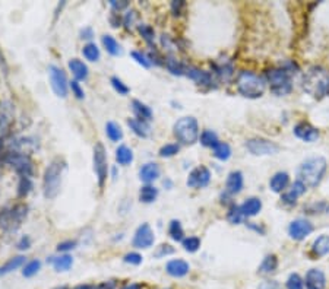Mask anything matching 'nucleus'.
<instances>
[{"instance_id": "nucleus-1", "label": "nucleus", "mask_w": 329, "mask_h": 289, "mask_svg": "<svg viewBox=\"0 0 329 289\" xmlns=\"http://www.w3.org/2000/svg\"><path fill=\"white\" fill-rule=\"evenodd\" d=\"M64 171H66V162L59 156L54 158L46 168L42 176V193L47 200H53L59 195Z\"/></svg>"}, {"instance_id": "nucleus-2", "label": "nucleus", "mask_w": 329, "mask_h": 289, "mask_svg": "<svg viewBox=\"0 0 329 289\" xmlns=\"http://www.w3.org/2000/svg\"><path fill=\"white\" fill-rule=\"evenodd\" d=\"M325 171H326V159L323 156H312L300 165L297 180L306 187L313 188L319 186V183L325 176Z\"/></svg>"}, {"instance_id": "nucleus-3", "label": "nucleus", "mask_w": 329, "mask_h": 289, "mask_svg": "<svg viewBox=\"0 0 329 289\" xmlns=\"http://www.w3.org/2000/svg\"><path fill=\"white\" fill-rule=\"evenodd\" d=\"M237 91L246 98H260L265 89H267V82L264 78H260L256 73L250 70H243L237 76Z\"/></svg>"}, {"instance_id": "nucleus-4", "label": "nucleus", "mask_w": 329, "mask_h": 289, "mask_svg": "<svg viewBox=\"0 0 329 289\" xmlns=\"http://www.w3.org/2000/svg\"><path fill=\"white\" fill-rule=\"evenodd\" d=\"M303 88L313 97H323L329 91V73L322 67H312L303 79Z\"/></svg>"}, {"instance_id": "nucleus-5", "label": "nucleus", "mask_w": 329, "mask_h": 289, "mask_svg": "<svg viewBox=\"0 0 329 289\" xmlns=\"http://www.w3.org/2000/svg\"><path fill=\"white\" fill-rule=\"evenodd\" d=\"M176 139L183 144H193L199 139V124L195 117H182L173 126Z\"/></svg>"}, {"instance_id": "nucleus-6", "label": "nucleus", "mask_w": 329, "mask_h": 289, "mask_svg": "<svg viewBox=\"0 0 329 289\" xmlns=\"http://www.w3.org/2000/svg\"><path fill=\"white\" fill-rule=\"evenodd\" d=\"M267 81L271 91L275 95H287L291 92V79L290 73L286 69H269L267 72Z\"/></svg>"}, {"instance_id": "nucleus-7", "label": "nucleus", "mask_w": 329, "mask_h": 289, "mask_svg": "<svg viewBox=\"0 0 329 289\" xmlns=\"http://www.w3.org/2000/svg\"><path fill=\"white\" fill-rule=\"evenodd\" d=\"M0 158L6 165H11L21 177H30L31 178L32 174H34V162H32L31 156L27 155V154L11 152V154H6Z\"/></svg>"}, {"instance_id": "nucleus-8", "label": "nucleus", "mask_w": 329, "mask_h": 289, "mask_svg": "<svg viewBox=\"0 0 329 289\" xmlns=\"http://www.w3.org/2000/svg\"><path fill=\"white\" fill-rule=\"evenodd\" d=\"M93 164L95 176L98 180V186L104 187L108 177V161H107V151L101 142H97L94 146Z\"/></svg>"}, {"instance_id": "nucleus-9", "label": "nucleus", "mask_w": 329, "mask_h": 289, "mask_svg": "<svg viewBox=\"0 0 329 289\" xmlns=\"http://www.w3.org/2000/svg\"><path fill=\"white\" fill-rule=\"evenodd\" d=\"M27 215H28V206L16 205L0 213V225L8 231H15L16 228H19Z\"/></svg>"}, {"instance_id": "nucleus-10", "label": "nucleus", "mask_w": 329, "mask_h": 289, "mask_svg": "<svg viewBox=\"0 0 329 289\" xmlns=\"http://www.w3.org/2000/svg\"><path fill=\"white\" fill-rule=\"evenodd\" d=\"M49 79H50L53 92L59 98H66L69 92V82H68L66 73L63 72L59 66L50 64L49 66Z\"/></svg>"}, {"instance_id": "nucleus-11", "label": "nucleus", "mask_w": 329, "mask_h": 289, "mask_svg": "<svg viewBox=\"0 0 329 289\" xmlns=\"http://www.w3.org/2000/svg\"><path fill=\"white\" fill-rule=\"evenodd\" d=\"M246 148L250 154H253V155L256 156L275 155L278 151H279L278 144L271 142V140H267V139H260V137L247 140Z\"/></svg>"}, {"instance_id": "nucleus-12", "label": "nucleus", "mask_w": 329, "mask_h": 289, "mask_svg": "<svg viewBox=\"0 0 329 289\" xmlns=\"http://www.w3.org/2000/svg\"><path fill=\"white\" fill-rule=\"evenodd\" d=\"M155 241V235L152 228L149 227V224H142L136 228L135 231L134 239H132V246L136 250H146V248L152 247Z\"/></svg>"}, {"instance_id": "nucleus-13", "label": "nucleus", "mask_w": 329, "mask_h": 289, "mask_svg": "<svg viewBox=\"0 0 329 289\" xmlns=\"http://www.w3.org/2000/svg\"><path fill=\"white\" fill-rule=\"evenodd\" d=\"M209 181H211V171L206 166L201 165L192 170V173L187 177L186 184L192 188H202V187L208 186Z\"/></svg>"}, {"instance_id": "nucleus-14", "label": "nucleus", "mask_w": 329, "mask_h": 289, "mask_svg": "<svg viewBox=\"0 0 329 289\" xmlns=\"http://www.w3.org/2000/svg\"><path fill=\"white\" fill-rule=\"evenodd\" d=\"M312 231H313V225L309 221H306V219H296L288 227L290 237L293 238V239H296V241L304 239L308 235L312 234Z\"/></svg>"}, {"instance_id": "nucleus-15", "label": "nucleus", "mask_w": 329, "mask_h": 289, "mask_svg": "<svg viewBox=\"0 0 329 289\" xmlns=\"http://www.w3.org/2000/svg\"><path fill=\"white\" fill-rule=\"evenodd\" d=\"M189 270H190V266H189V263L183 260V258H173V260H170L167 264H165V272H167V275H170L171 278L176 279H180V278H185L186 275L189 273Z\"/></svg>"}, {"instance_id": "nucleus-16", "label": "nucleus", "mask_w": 329, "mask_h": 289, "mask_svg": "<svg viewBox=\"0 0 329 289\" xmlns=\"http://www.w3.org/2000/svg\"><path fill=\"white\" fill-rule=\"evenodd\" d=\"M294 134L304 142H315L319 137V130L308 122H301V123L296 124Z\"/></svg>"}, {"instance_id": "nucleus-17", "label": "nucleus", "mask_w": 329, "mask_h": 289, "mask_svg": "<svg viewBox=\"0 0 329 289\" xmlns=\"http://www.w3.org/2000/svg\"><path fill=\"white\" fill-rule=\"evenodd\" d=\"M160 166L158 164H155V162H146L144 165L139 168V173H138V176H139V180L145 183V184H151V183H154L155 180H158L160 178Z\"/></svg>"}, {"instance_id": "nucleus-18", "label": "nucleus", "mask_w": 329, "mask_h": 289, "mask_svg": "<svg viewBox=\"0 0 329 289\" xmlns=\"http://www.w3.org/2000/svg\"><path fill=\"white\" fill-rule=\"evenodd\" d=\"M326 278L322 270L310 269L306 273V289H325Z\"/></svg>"}, {"instance_id": "nucleus-19", "label": "nucleus", "mask_w": 329, "mask_h": 289, "mask_svg": "<svg viewBox=\"0 0 329 289\" xmlns=\"http://www.w3.org/2000/svg\"><path fill=\"white\" fill-rule=\"evenodd\" d=\"M243 174L240 171H233L230 173L228 177H227V183H226V191L227 195L230 196H234V195H238L243 188Z\"/></svg>"}, {"instance_id": "nucleus-20", "label": "nucleus", "mask_w": 329, "mask_h": 289, "mask_svg": "<svg viewBox=\"0 0 329 289\" xmlns=\"http://www.w3.org/2000/svg\"><path fill=\"white\" fill-rule=\"evenodd\" d=\"M68 67L72 72L75 81H78V82L85 81L88 78V75H90L88 66L82 60H79V59H71L69 63H68Z\"/></svg>"}, {"instance_id": "nucleus-21", "label": "nucleus", "mask_w": 329, "mask_h": 289, "mask_svg": "<svg viewBox=\"0 0 329 289\" xmlns=\"http://www.w3.org/2000/svg\"><path fill=\"white\" fill-rule=\"evenodd\" d=\"M13 118V107L9 103L0 104V136L9 129Z\"/></svg>"}, {"instance_id": "nucleus-22", "label": "nucleus", "mask_w": 329, "mask_h": 289, "mask_svg": "<svg viewBox=\"0 0 329 289\" xmlns=\"http://www.w3.org/2000/svg\"><path fill=\"white\" fill-rule=\"evenodd\" d=\"M47 261L53 266L56 272H68L73 266V257L71 254H60L47 258Z\"/></svg>"}, {"instance_id": "nucleus-23", "label": "nucleus", "mask_w": 329, "mask_h": 289, "mask_svg": "<svg viewBox=\"0 0 329 289\" xmlns=\"http://www.w3.org/2000/svg\"><path fill=\"white\" fill-rule=\"evenodd\" d=\"M187 78H190L192 81H195L198 85H211L212 83V76L211 73L201 70L198 67H186V73Z\"/></svg>"}, {"instance_id": "nucleus-24", "label": "nucleus", "mask_w": 329, "mask_h": 289, "mask_svg": "<svg viewBox=\"0 0 329 289\" xmlns=\"http://www.w3.org/2000/svg\"><path fill=\"white\" fill-rule=\"evenodd\" d=\"M132 111L136 115V118H139V120H144V122H151L152 120V117H154V114H152V110L146 105L142 101H139V100H134L132 101Z\"/></svg>"}, {"instance_id": "nucleus-25", "label": "nucleus", "mask_w": 329, "mask_h": 289, "mask_svg": "<svg viewBox=\"0 0 329 289\" xmlns=\"http://www.w3.org/2000/svg\"><path fill=\"white\" fill-rule=\"evenodd\" d=\"M262 209V202L257 197H250L243 202V205L240 206V210L243 213V216H256L257 213Z\"/></svg>"}, {"instance_id": "nucleus-26", "label": "nucleus", "mask_w": 329, "mask_h": 289, "mask_svg": "<svg viewBox=\"0 0 329 289\" xmlns=\"http://www.w3.org/2000/svg\"><path fill=\"white\" fill-rule=\"evenodd\" d=\"M127 126L130 127V130L134 132L136 136L139 137H148L149 133H151V127H149V123L148 122H144V120H139V118H129L127 120Z\"/></svg>"}, {"instance_id": "nucleus-27", "label": "nucleus", "mask_w": 329, "mask_h": 289, "mask_svg": "<svg viewBox=\"0 0 329 289\" xmlns=\"http://www.w3.org/2000/svg\"><path fill=\"white\" fill-rule=\"evenodd\" d=\"M134 151L126 146V144H120L117 149H116V162L119 165L122 166H127L130 165L134 162Z\"/></svg>"}, {"instance_id": "nucleus-28", "label": "nucleus", "mask_w": 329, "mask_h": 289, "mask_svg": "<svg viewBox=\"0 0 329 289\" xmlns=\"http://www.w3.org/2000/svg\"><path fill=\"white\" fill-rule=\"evenodd\" d=\"M25 263H27V261H25V257H24V256H15V257L9 258L3 266H0V278L9 275L12 272L18 270V269H21Z\"/></svg>"}, {"instance_id": "nucleus-29", "label": "nucleus", "mask_w": 329, "mask_h": 289, "mask_svg": "<svg viewBox=\"0 0 329 289\" xmlns=\"http://www.w3.org/2000/svg\"><path fill=\"white\" fill-rule=\"evenodd\" d=\"M288 184H290V176L287 173H277L269 181L271 190L275 193H282L287 188Z\"/></svg>"}, {"instance_id": "nucleus-30", "label": "nucleus", "mask_w": 329, "mask_h": 289, "mask_svg": "<svg viewBox=\"0 0 329 289\" xmlns=\"http://www.w3.org/2000/svg\"><path fill=\"white\" fill-rule=\"evenodd\" d=\"M101 42H103V47L105 49V52L112 56H120L123 50H122V45L117 42V40L114 38L113 35H108L105 34L101 37Z\"/></svg>"}, {"instance_id": "nucleus-31", "label": "nucleus", "mask_w": 329, "mask_h": 289, "mask_svg": "<svg viewBox=\"0 0 329 289\" xmlns=\"http://www.w3.org/2000/svg\"><path fill=\"white\" fill-rule=\"evenodd\" d=\"M312 253L318 257H323L329 253V235H320L312 246Z\"/></svg>"}, {"instance_id": "nucleus-32", "label": "nucleus", "mask_w": 329, "mask_h": 289, "mask_svg": "<svg viewBox=\"0 0 329 289\" xmlns=\"http://www.w3.org/2000/svg\"><path fill=\"white\" fill-rule=\"evenodd\" d=\"M158 197V188L154 187L152 184H145L141 187L139 190V200L145 203V205H149V203H154Z\"/></svg>"}, {"instance_id": "nucleus-33", "label": "nucleus", "mask_w": 329, "mask_h": 289, "mask_svg": "<svg viewBox=\"0 0 329 289\" xmlns=\"http://www.w3.org/2000/svg\"><path fill=\"white\" fill-rule=\"evenodd\" d=\"M41 270V261L38 258H32L22 266V276L24 278H34Z\"/></svg>"}, {"instance_id": "nucleus-34", "label": "nucleus", "mask_w": 329, "mask_h": 289, "mask_svg": "<svg viewBox=\"0 0 329 289\" xmlns=\"http://www.w3.org/2000/svg\"><path fill=\"white\" fill-rule=\"evenodd\" d=\"M105 134L112 142H120L123 139V130L122 127L114 122H108L105 124Z\"/></svg>"}, {"instance_id": "nucleus-35", "label": "nucleus", "mask_w": 329, "mask_h": 289, "mask_svg": "<svg viewBox=\"0 0 329 289\" xmlns=\"http://www.w3.org/2000/svg\"><path fill=\"white\" fill-rule=\"evenodd\" d=\"M82 54L88 62H98L100 57H101L100 49H98V45H97L95 42H88V44H85L82 49Z\"/></svg>"}, {"instance_id": "nucleus-36", "label": "nucleus", "mask_w": 329, "mask_h": 289, "mask_svg": "<svg viewBox=\"0 0 329 289\" xmlns=\"http://www.w3.org/2000/svg\"><path fill=\"white\" fill-rule=\"evenodd\" d=\"M164 64H165V67H167V70L171 73V75L182 76V75H185L186 73L185 66L179 62L177 59H174V57H167V59L164 60Z\"/></svg>"}, {"instance_id": "nucleus-37", "label": "nucleus", "mask_w": 329, "mask_h": 289, "mask_svg": "<svg viewBox=\"0 0 329 289\" xmlns=\"http://www.w3.org/2000/svg\"><path fill=\"white\" fill-rule=\"evenodd\" d=\"M168 235L171 239L174 241H183L185 239V231H183V227L180 224V221L177 219H173L168 225Z\"/></svg>"}, {"instance_id": "nucleus-38", "label": "nucleus", "mask_w": 329, "mask_h": 289, "mask_svg": "<svg viewBox=\"0 0 329 289\" xmlns=\"http://www.w3.org/2000/svg\"><path fill=\"white\" fill-rule=\"evenodd\" d=\"M212 152H214V156L216 159L220 161H227L230 156H231V148L230 144L224 143V142H218V143L212 148Z\"/></svg>"}, {"instance_id": "nucleus-39", "label": "nucleus", "mask_w": 329, "mask_h": 289, "mask_svg": "<svg viewBox=\"0 0 329 289\" xmlns=\"http://www.w3.org/2000/svg\"><path fill=\"white\" fill-rule=\"evenodd\" d=\"M278 268V258L277 256L271 254V256H267L264 258L262 264L259 266V273H272L275 272Z\"/></svg>"}, {"instance_id": "nucleus-40", "label": "nucleus", "mask_w": 329, "mask_h": 289, "mask_svg": "<svg viewBox=\"0 0 329 289\" xmlns=\"http://www.w3.org/2000/svg\"><path fill=\"white\" fill-rule=\"evenodd\" d=\"M201 143L206 146V148H214L220 140H218V136H216L215 132H212V130H204L202 133H201Z\"/></svg>"}, {"instance_id": "nucleus-41", "label": "nucleus", "mask_w": 329, "mask_h": 289, "mask_svg": "<svg viewBox=\"0 0 329 289\" xmlns=\"http://www.w3.org/2000/svg\"><path fill=\"white\" fill-rule=\"evenodd\" d=\"M32 190V180L30 177H21L18 184V197H27Z\"/></svg>"}, {"instance_id": "nucleus-42", "label": "nucleus", "mask_w": 329, "mask_h": 289, "mask_svg": "<svg viewBox=\"0 0 329 289\" xmlns=\"http://www.w3.org/2000/svg\"><path fill=\"white\" fill-rule=\"evenodd\" d=\"M138 31H139V34H141V37H142V38H144L145 41L148 42L149 45H154L155 32L149 25H146V23H141V25H138Z\"/></svg>"}, {"instance_id": "nucleus-43", "label": "nucleus", "mask_w": 329, "mask_h": 289, "mask_svg": "<svg viewBox=\"0 0 329 289\" xmlns=\"http://www.w3.org/2000/svg\"><path fill=\"white\" fill-rule=\"evenodd\" d=\"M110 83H112V86L114 88V91L119 93V95H123L124 97V95H127V93L130 92V88L119 76H112L110 78Z\"/></svg>"}, {"instance_id": "nucleus-44", "label": "nucleus", "mask_w": 329, "mask_h": 289, "mask_svg": "<svg viewBox=\"0 0 329 289\" xmlns=\"http://www.w3.org/2000/svg\"><path fill=\"white\" fill-rule=\"evenodd\" d=\"M179 151H180V144L179 143H167L164 146H161L158 155L161 158H171V156L177 155Z\"/></svg>"}, {"instance_id": "nucleus-45", "label": "nucleus", "mask_w": 329, "mask_h": 289, "mask_svg": "<svg viewBox=\"0 0 329 289\" xmlns=\"http://www.w3.org/2000/svg\"><path fill=\"white\" fill-rule=\"evenodd\" d=\"M182 244L187 253H196L201 248V239L198 237H187L182 241Z\"/></svg>"}, {"instance_id": "nucleus-46", "label": "nucleus", "mask_w": 329, "mask_h": 289, "mask_svg": "<svg viewBox=\"0 0 329 289\" xmlns=\"http://www.w3.org/2000/svg\"><path fill=\"white\" fill-rule=\"evenodd\" d=\"M123 261L126 264H130V266H139V264H142L144 257L139 253H136V251H130V253L124 254Z\"/></svg>"}, {"instance_id": "nucleus-47", "label": "nucleus", "mask_w": 329, "mask_h": 289, "mask_svg": "<svg viewBox=\"0 0 329 289\" xmlns=\"http://www.w3.org/2000/svg\"><path fill=\"white\" fill-rule=\"evenodd\" d=\"M243 213H242V210H240V206H231V209L228 210V213H227V219L231 222V224H240L242 221H243Z\"/></svg>"}, {"instance_id": "nucleus-48", "label": "nucleus", "mask_w": 329, "mask_h": 289, "mask_svg": "<svg viewBox=\"0 0 329 289\" xmlns=\"http://www.w3.org/2000/svg\"><path fill=\"white\" fill-rule=\"evenodd\" d=\"M130 56L134 57V60L139 66H142L145 69H149L151 67V62H149V59H148V56L144 54L142 52H138V50H134V52L130 53Z\"/></svg>"}, {"instance_id": "nucleus-49", "label": "nucleus", "mask_w": 329, "mask_h": 289, "mask_svg": "<svg viewBox=\"0 0 329 289\" xmlns=\"http://www.w3.org/2000/svg\"><path fill=\"white\" fill-rule=\"evenodd\" d=\"M138 21V12L136 11H129L124 13L123 16V25L126 27V30H132L135 27V23Z\"/></svg>"}, {"instance_id": "nucleus-50", "label": "nucleus", "mask_w": 329, "mask_h": 289, "mask_svg": "<svg viewBox=\"0 0 329 289\" xmlns=\"http://www.w3.org/2000/svg\"><path fill=\"white\" fill-rule=\"evenodd\" d=\"M76 248V241L75 239H66V241H62L57 244V253H62V254H68L69 251H72Z\"/></svg>"}, {"instance_id": "nucleus-51", "label": "nucleus", "mask_w": 329, "mask_h": 289, "mask_svg": "<svg viewBox=\"0 0 329 289\" xmlns=\"http://www.w3.org/2000/svg\"><path fill=\"white\" fill-rule=\"evenodd\" d=\"M304 285H303V280L301 278L298 276L297 273H293L290 275V278L287 280V289H303Z\"/></svg>"}, {"instance_id": "nucleus-52", "label": "nucleus", "mask_w": 329, "mask_h": 289, "mask_svg": "<svg viewBox=\"0 0 329 289\" xmlns=\"http://www.w3.org/2000/svg\"><path fill=\"white\" fill-rule=\"evenodd\" d=\"M69 89L72 91V93L78 98V100H83L85 98V92H83V88L81 86V83L78 81H72L69 82Z\"/></svg>"}, {"instance_id": "nucleus-53", "label": "nucleus", "mask_w": 329, "mask_h": 289, "mask_svg": "<svg viewBox=\"0 0 329 289\" xmlns=\"http://www.w3.org/2000/svg\"><path fill=\"white\" fill-rule=\"evenodd\" d=\"M174 253V248L171 247V246H168V244H163V246H160L158 250L154 253V256L157 258H161L165 257V256H170V254H173Z\"/></svg>"}, {"instance_id": "nucleus-54", "label": "nucleus", "mask_w": 329, "mask_h": 289, "mask_svg": "<svg viewBox=\"0 0 329 289\" xmlns=\"http://www.w3.org/2000/svg\"><path fill=\"white\" fill-rule=\"evenodd\" d=\"M18 250H21V251H25V250H28V248H31V238L28 237V235H24V237L18 241Z\"/></svg>"}, {"instance_id": "nucleus-55", "label": "nucleus", "mask_w": 329, "mask_h": 289, "mask_svg": "<svg viewBox=\"0 0 329 289\" xmlns=\"http://www.w3.org/2000/svg\"><path fill=\"white\" fill-rule=\"evenodd\" d=\"M95 289H117V280H104L101 283H97Z\"/></svg>"}, {"instance_id": "nucleus-56", "label": "nucleus", "mask_w": 329, "mask_h": 289, "mask_svg": "<svg viewBox=\"0 0 329 289\" xmlns=\"http://www.w3.org/2000/svg\"><path fill=\"white\" fill-rule=\"evenodd\" d=\"M297 195L293 191V190H290L288 193H286L284 196H282V202L284 203H287V205H294L296 202H297Z\"/></svg>"}, {"instance_id": "nucleus-57", "label": "nucleus", "mask_w": 329, "mask_h": 289, "mask_svg": "<svg viewBox=\"0 0 329 289\" xmlns=\"http://www.w3.org/2000/svg\"><path fill=\"white\" fill-rule=\"evenodd\" d=\"M110 6L113 8L116 12H120L126 9L127 6H129V2H126V0H122V2H116V0H112L110 2Z\"/></svg>"}, {"instance_id": "nucleus-58", "label": "nucleus", "mask_w": 329, "mask_h": 289, "mask_svg": "<svg viewBox=\"0 0 329 289\" xmlns=\"http://www.w3.org/2000/svg\"><path fill=\"white\" fill-rule=\"evenodd\" d=\"M185 6V3L183 2H180V0H174L173 3H171V11H173V15H180V9Z\"/></svg>"}, {"instance_id": "nucleus-59", "label": "nucleus", "mask_w": 329, "mask_h": 289, "mask_svg": "<svg viewBox=\"0 0 329 289\" xmlns=\"http://www.w3.org/2000/svg\"><path fill=\"white\" fill-rule=\"evenodd\" d=\"M93 37H94L93 28L86 27V28H83V30H81V38H82V40H91Z\"/></svg>"}, {"instance_id": "nucleus-60", "label": "nucleus", "mask_w": 329, "mask_h": 289, "mask_svg": "<svg viewBox=\"0 0 329 289\" xmlns=\"http://www.w3.org/2000/svg\"><path fill=\"white\" fill-rule=\"evenodd\" d=\"M117 289H144V286H142V283L130 282V283H126V285H123V286H120V288Z\"/></svg>"}, {"instance_id": "nucleus-61", "label": "nucleus", "mask_w": 329, "mask_h": 289, "mask_svg": "<svg viewBox=\"0 0 329 289\" xmlns=\"http://www.w3.org/2000/svg\"><path fill=\"white\" fill-rule=\"evenodd\" d=\"M72 289H95V283H81L73 286Z\"/></svg>"}, {"instance_id": "nucleus-62", "label": "nucleus", "mask_w": 329, "mask_h": 289, "mask_svg": "<svg viewBox=\"0 0 329 289\" xmlns=\"http://www.w3.org/2000/svg\"><path fill=\"white\" fill-rule=\"evenodd\" d=\"M56 289H60V286H59V288H56Z\"/></svg>"}]
</instances>
